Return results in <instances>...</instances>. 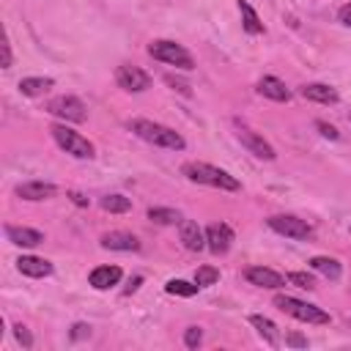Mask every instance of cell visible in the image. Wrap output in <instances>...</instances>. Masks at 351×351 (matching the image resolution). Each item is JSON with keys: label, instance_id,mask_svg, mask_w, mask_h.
<instances>
[{"label": "cell", "instance_id": "cell-21", "mask_svg": "<svg viewBox=\"0 0 351 351\" xmlns=\"http://www.w3.org/2000/svg\"><path fill=\"white\" fill-rule=\"evenodd\" d=\"M250 324L258 329V335H261L269 346H280V332H277L274 321H269V318H263V315H250Z\"/></svg>", "mask_w": 351, "mask_h": 351}, {"label": "cell", "instance_id": "cell-36", "mask_svg": "<svg viewBox=\"0 0 351 351\" xmlns=\"http://www.w3.org/2000/svg\"><path fill=\"white\" fill-rule=\"evenodd\" d=\"M285 343H288V346H296V348H304V346H307V340H304L302 335H293V332L285 335Z\"/></svg>", "mask_w": 351, "mask_h": 351}, {"label": "cell", "instance_id": "cell-9", "mask_svg": "<svg viewBox=\"0 0 351 351\" xmlns=\"http://www.w3.org/2000/svg\"><path fill=\"white\" fill-rule=\"evenodd\" d=\"M236 137L241 140V145L250 151V154H255L258 159H266V162H271L277 154H274V148L258 134V132H252L250 126H244V123H236Z\"/></svg>", "mask_w": 351, "mask_h": 351}, {"label": "cell", "instance_id": "cell-20", "mask_svg": "<svg viewBox=\"0 0 351 351\" xmlns=\"http://www.w3.org/2000/svg\"><path fill=\"white\" fill-rule=\"evenodd\" d=\"M52 85H55L52 77H25V80H19V93L22 96H41Z\"/></svg>", "mask_w": 351, "mask_h": 351}, {"label": "cell", "instance_id": "cell-19", "mask_svg": "<svg viewBox=\"0 0 351 351\" xmlns=\"http://www.w3.org/2000/svg\"><path fill=\"white\" fill-rule=\"evenodd\" d=\"M16 269L27 277H49L52 274V263L44 258H36V255H22L16 261Z\"/></svg>", "mask_w": 351, "mask_h": 351}, {"label": "cell", "instance_id": "cell-25", "mask_svg": "<svg viewBox=\"0 0 351 351\" xmlns=\"http://www.w3.org/2000/svg\"><path fill=\"white\" fill-rule=\"evenodd\" d=\"M148 219L151 222H156V225H176V222H181V214L176 211V208H148Z\"/></svg>", "mask_w": 351, "mask_h": 351}, {"label": "cell", "instance_id": "cell-34", "mask_svg": "<svg viewBox=\"0 0 351 351\" xmlns=\"http://www.w3.org/2000/svg\"><path fill=\"white\" fill-rule=\"evenodd\" d=\"M0 49H3V69H8V66H11V41H8V36L3 38Z\"/></svg>", "mask_w": 351, "mask_h": 351}, {"label": "cell", "instance_id": "cell-8", "mask_svg": "<svg viewBox=\"0 0 351 351\" xmlns=\"http://www.w3.org/2000/svg\"><path fill=\"white\" fill-rule=\"evenodd\" d=\"M115 82H118V88H123L129 93H143V90L151 88V77L140 66H129V63L126 66H118Z\"/></svg>", "mask_w": 351, "mask_h": 351}, {"label": "cell", "instance_id": "cell-37", "mask_svg": "<svg viewBox=\"0 0 351 351\" xmlns=\"http://www.w3.org/2000/svg\"><path fill=\"white\" fill-rule=\"evenodd\" d=\"M69 197H71L77 206H88V197H85V195H80V192H69Z\"/></svg>", "mask_w": 351, "mask_h": 351}, {"label": "cell", "instance_id": "cell-16", "mask_svg": "<svg viewBox=\"0 0 351 351\" xmlns=\"http://www.w3.org/2000/svg\"><path fill=\"white\" fill-rule=\"evenodd\" d=\"M88 282H90L96 291H107V288H112V285L121 282V269H118V266H96V269L90 271Z\"/></svg>", "mask_w": 351, "mask_h": 351}, {"label": "cell", "instance_id": "cell-1", "mask_svg": "<svg viewBox=\"0 0 351 351\" xmlns=\"http://www.w3.org/2000/svg\"><path fill=\"white\" fill-rule=\"evenodd\" d=\"M129 129L140 137V140H145V143H151V145H159V148H170V151H184V137L176 132V129H170V126H162V123H156V121H145V118H134V121H129Z\"/></svg>", "mask_w": 351, "mask_h": 351}, {"label": "cell", "instance_id": "cell-26", "mask_svg": "<svg viewBox=\"0 0 351 351\" xmlns=\"http://www.w3.org/2000/svg\"><path fill=\"white\" fill-rule=\"evenodd\" d=\"M197 282H186V280H167L165 291L173 293V296H195L197 293Z\"/></svg>", "mask_w": 351, "mask_h": 351}, {"label": "cell", "instance_id": "cell-29", "mask_svg": "<svg viewBox=\"0 0 351 351\" xmlns=\"http://www.w3.org/2000/svg\"><path fill=\"white\" fill-rule=\"evenodd\" d=\"M14 337H16V343H19L22 348H33V335L27 332L25 324H14Z\"/></svg>", "mask_w": 351, "mask_h": 351}, {"label": "cell", "instance_id": "cell-13", "mask_svg": "<svg viewBox=\"0 0 351 351\" xmlns=\"http://www.w3.org/2000/svg\"><path fill=\"white\" fill-rule=\"evenodd\" d=\"M5 236L11 244L16 247H38L44 241V233L41 230H33V228H22V225H5Z\"/></svg>", "mask_w": 351, "mask_h": 351}, {"label": "cell", "instance_id": "cell-28", "mask_svg": "<svg viewBox=\"0 0 351 351\" xmlns=\"http://www.w3.org/2000/svg\"><path fill=\"white\" fill-rule=\"evenodd\" d=\"M285 280H288V282H293L296 288H307V291H310V288H315V280H313L307 271H291Z\"/></svg>", "mask_w": 351, "mask_h": 351}, {"label": "cell", "instance_id": "cell-32", "mask_svg": "<svg viewBox=\"0 0 351 351\" xmlns=\"http://www.w3.org/2000/svg\"><path fill=\"white\" fill-rule=\"evenodd\" d=\"M315 129L324 134V137H329V140H337L340 134H337V129L335 126H329V123H324V121H315Z\"/></svg>", "mask_w": 351, "mask_h": 351}, {"label": "cell", "instance_id": "cell-31", "mask_svg": "<svg viewBox=\"0 0 351 351\" xmlns=\"http://www.w3.org/2000/svg\"><path fill=\"white\" fill-rule=\"evenodd\" d=\"M165 82L173 88V90H178V93H184V96H192V88L186 85V82H181V80H176L173 74H165Z\"/></svg>", "mask_w": 351, "mask_h": 351}, {"label": "cell", "instance_id": "cell-35", "mask_svg": "<svg viewBox=\"0 0 351 351\" xmlns=\"http://www.w3.org/2000/svg\"><path fill=\"white\" fill-rule=\"evenodd\" d=\"M337 19H340L346 27H351V3H346V5L337 11Z\"/></svg>", "mask_w": 351, "mask_h": 351}, {"label": "cell", "instance_id": "cell-27", "mask_svg": "<svg viewBox=\"0 0 351 351\" xmlns=\"http://www.w3.org/2000/svg\"><path fill=\"white\" fill-rule=\"evenodd\" d=\"M217 280H219V269H214V266H197V271H195V282H197L200 288L214 285Z\"/></svg>", "mask_w": 351, "mask_h": 351}, {"label": "cell", "instance_id": "cell-3", "mask_svg": "<svg viewBox=\"0 0 351 351\" xmlns=\"http://www.w3.org/2000/svg\"><path fill=\"white\" fill-rule=\"evenodd\" d=\"M274 307H280L282 313H288L291 318L296 321H304V324H329V313L321 310L318 304H310V302H302L296 296H285V293H277L274 296Z\"/></svg>", "mask_w": 351, "mask_h": 351}, {"label": "cell", "instance_id": "cell-22", "mask_svg": "<svg viewBox=\"0 0 351 351\" xmlns=\"http://www.w3.org/2000/svg\"><path fill=\"white\" fill-rule=\"evenodd\" d=\"M239 11H241V25H244L247 33H252V36L263 33V22H261V16L255 14V8L247 0H239Z\"/></svg>", "mask_w": 351, "mask_h": 351}, {"label": "cell", "instance_id": "cell-38", "mask_svg": "<svg viewBox=\"0 0 351 351\" xmlns=\"http://www.w3.org/2000/svg\"><path fill=\"white\" fill-rule=\"evenodd\" d=\"M143 282V277H134L132 282H129V288H126V293H132V291H137V285Z\"/></svg>", "mask_w": 351, "mask_h": 351}, {"label": "cell", "instance_id": "cell-24", "mask_svg": "<svg viewBox=\"0 0 351 351\" xmlns=\"http://www.w3.org/2000/svg\"><path fill=\"white\" fill-rule=\"evenodd\" d=\"M101 208L110 214H126L132 208V200L123 195H107V197H101Z\"/></svg>", "mask_w": 351, "mask_h": 351}, {"label": "cell", "instance_id": "cell-14", "mask_svg": "<svg viewBox=\"0 0 351 351\" xmlns=\"http://www.w3.org/2000/svg\"><path fill=\"white\" fill-rule=\"evenodd\" d=\"M178 233H181V241H184L186 250L200 252V250L206 247V233L197 228L195 219H181V222H178Z\"/></svg>", "mask_w": 351, "mask_h": 351}, {"label": "cell", "instance_id": "cell-10", "mask_svg": "<svg viewBox=\"0 0 351 351\" xmlns=\"http://www.w3.org/2000/svg\"><path fill=\"white\" fill-rule=\"evenodd\" d=\"M233 244V230L225 225V222H214L206 228V247L214 252V255H222L228 252Z\"/></svg>", "mask_w": 351, "mask_h": 351}, {"label": "cell", "instance_id": "cell-30", "mask_svg": "<svg viewBox=\"0 0 351 351\" xmlns=\"http://www.w3.org/2000/svg\"><path fill=\"white\" fill-rule=\"evenodd\" d=\"M203 343V329L200 326H189L186 332H184V346L186 348H197Z\"/></svg>", "mask_w": 351, "mask_h": 351}, {"label": "cell", "instance_id": "cell-17", "mask_svg": "<svg viewBox=\"0 0 351 351\" xmlns=\"http://www.w3.org/2000/svg\"><path fill=\"white\" fill-rule=\"evenodd\" d=\"M258 93L266 96V99H271V101H288L291 99V90L277 77H261L258 80Z\"/></svg>", "mask_w": 351, "mask_h": 351}, {"label": "cell", "instance_id": "cell-2", "mask_svg": "<svg viewBox=\"0 0 351 351\" xmlns=\"http://www.w3.org/2000/svg\"><path fill=\"white\" fill-rule=\"evenodd\" d=\"M181 173L192 184H203V186H214V189H225V192H239L241 189L239 178H233L230 173H225L214 165H206V162H186L181 167Z\"/></svg>", "mask_w": 351, "mask_h": 351}, {"label": "cell", "instance_id": "cell-11", "mask_svg": "<svg viewBox=\"0 0 351 351\" xmlns=\"http://www.w3.org/2000/svg\"><path fill=\"white\" fill-rule=\"evenodd\" d=\"M99 244H101L104 250H115V252H137V250H140L137 236H132V233H126V230H110V233L101 236Z\"/></svg>", "mask_w": 351, "mask_h": 351}, {"label": "cell", "instance_id": "cell-23", "mask_svg": "<svg viewBox=\"0 0 351 351\" xmlns=\"http://www.w3.org/2000/svg\"><path fill=\"white\" fill-rule=\"evenodd\" d=\"M310 269L313 271H318V274H324V277H329V280H337L340 277V263L335 261V258H326V255H315V258H310Z\"/></svg>", "mask_w": 351, "mask_h": 351}, {"label": "cell", "instance_id": "cell-4", "mask_svg": "<svg viewBox=\"0 0 351 351\" xmlns=\"http://www.w3.org/2000/svg\"><path fill=\"white\" fill-rule=\"evenodd\" d=\"M148 55L156 58V60H162V63H170V66H176V69H184V71L195 69L192 55H189L181 44H176V41H170V38L151 41V44H148Z\"/></svg>", "mask_w": 351, "mask_h": 351}, {"label": "cell", "instance_id": "cell-33", "mask_svg": "<svg viewBox=\"0 0 351 351\" xmlns=\"http://www.w3.org/2000/svg\"><path fill=\"white\" fill-rule=\"evenodd\" d=\"M90 335V326L88 324H74L71 326V340H82V337H88Z\"/></svg>", "mask_w": 351, "mask_h": 351}, {"label": "cell", "instance_id": "cell-5", "mask_svg": "<svg viewBox=\"0 0 351 351\" xmlns=\"http://www.w3.org/2000/svg\"><path fill=\"white\" fill-rule=\"evenodd\" d=\"M49 132H52L55 143H58L66 154H71V156H77V159H90V156H93V143H90L88 137H82L80 132L69 129L66 123H55Z\"/></svg>", "mask_w": 351, "mask_h": 351}, {"label": "cell", "instance_id": "cell-6", "mask_svg": "<svg viewBox=\"0 0 351 351\" xmlns=\"http://www.w3.org/2000/svg\"><path fill=\"white\" fill-rule=\"evenodd\" d=\"M266 222H269V228H271L274 233H280V236H288V239H296V241L313 239V228H310L304 219L293 217V214H274V217H269Z\"/></svg>", "mask_w": 351, "mask_h": 351}, {"label": "cell", "instance_id": "cell-7", "mask_svg": "<svg viewBox=\"0 0 351 351\" xmlns=\"http://www.w3.org/2000/svg\"><path fill=\"white\" fill-rule=\"evenodd\" d=\"M47 112L55 115V118L71 121V123H82V121L88 118V110H85V104H82L77 96H55V99L47 104Z\"/></svg>", "mask_w": 351, "mask_h": 351}, {"label": "cell", "instance_id": "cell-12", "mask_svg": "<svg viewBox=\"0 0 351 351\" xmlns=\"http://www.w3.org/2000/svg\"><path fill=\"white\" fill-rule=\"evenodd\" d=\"M244 277L250 285H258V288H282L285 285V277L277 274L274 269H266V266H250L244 271Z\"/></svg>", "mask_w": 351, "mask_h": 351}, {"label": "cell", "instance_id": "cell-18", "mask_svg": "<svg viewBox=\"0 0 351 351\" xmlns=\"http://www.w3.org/2000/svg\"><path fill=\"white\" fill-rule=\"evenodd\" d=\"M302 96L310 99V101H318V104H337V90L332 85H324V82H310L302 88Z\"/></svg>", "mask_w": 351, "mask_h": 351}, {"label": "cell", "instance_id": "cell-15", "mask_svg": "<svg viewBox=\"0 0 351 351\" xmlns=\"http://www.w3.org/2000/svg\"><path fill=\"white\" fill-rule=\"evenodd\" d=\"M55 192L58 189L44 181H27V184L16 186V197H22V200H49V197H55Z\"/></svg>", "mask_w": 351, "mask_h": 351}]
</instances>
